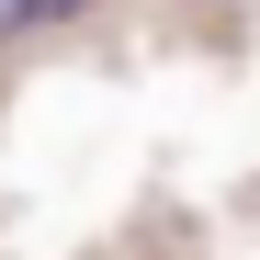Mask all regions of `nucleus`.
Returning <instances> with one entry per match:
<instances>
[{
    "label": "nucleus",
    "mask_w": 260,
    "mask_h": 260,
    "mask_svg": "<svg viewBox=\"0 0 260 260\" xmlns=\"http://www.w3.org/2000/svg\"><path fill=\"white\" fill-rule=\"evenodd\" d=\"M79 12H91V0H0V34H57Z\"/></svg>",
    "instance_id": "f257e3e1"
}]
</instances>
